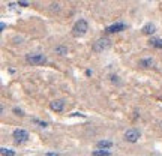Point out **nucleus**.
Segmentation results:
<instances>
[{
    "instance_id": "20e7f679",
    "label": "nucleus",
    "mask_w": 162,
    "mask_h": 156,
    "mask_svg": "<svg viewBox=\"0 0 162 156\" xmlns=\"http://www.w3.org/2000/svg\"><path fill=\"white\" fill-rule=\"evenodd\" d=\"M141 137V134H140V131L135 129V128H131L125 132V140L128 141V143H137L138 140Z\"/></svg>"
},
{
    "instance_id": "4468645a",
    "label": "nucleus",
    "mask_w": 162,
    "mask_h": 156,
    "mask_svg": "<svg viewBox=\"0 0 162 156\" xmlns=\"http://www.w3.org/2000/svg\"><path fill=\"white\" fill-rule=\"evenodd\" d=\"M0 153H2V156H15V152H12V150H9L6 147L0 149Z\"/></svg>"
},
{
    "instance_id": "39448f33",
    "label": "nucleus",
    "mask_w": 162,
    "mask_h": 156,
    "mask_svg": "<svg viewBox=\"0 0 162 156\" xmlns=\"http://www.w3.org/2000/svg\"><path fill=\"white\" fill-rule=\"evenodd\" d=\"M12 137L15 138V141L17 143H26L27 140H29V132H27L26 129H15L14 132H12Z\"/></svg>"
},
{
    "instance_id": "f257e3e1",
    "label": "nucleus",
    "mask_w": 162,
    "mask_h": 156,
    "mask_svg": "<svg viewBox=\"0 0 162 156\" xmlns=\"http://www.w3.org/2000/svg\"><path fill=\"white\" fill-rule=\"evenodd\" d=\"M87 30H89V23L86 20H83V18H80L74 24V27H72V36L81 38V36H84L87 33Z\"/></svg>"
},
{
    "instance_id": "f03ea898",
    "label": "nucleus",
    "mask_w": 162,
    "mask_h": 156,
    "mask_svg": "<svg viewBox=\"0 0 162 156\" xmlns=\"http://www.w3.org/2000/svg\"><path fill=\"white\" fill-rule=\"evenodd\" d=\"M111 47V41L108 38H99L98 41H95L92 45V50L95 53H104L105 50H108Z\"/></svg>"
},
{
    "instance_id": "dca6fc26",
    "label": "nucleus",
    "mask_w": 162,
    "mask_h": 156,
    "mask_svg": "<svg viewBox=\"0 0 162 156\" xmlns=\"http://www.w3.org/2000/svg\"><path fill=\"white\" fill-rule=\"evenodd\" d=\"M14 113L17 114V116H24V113H23L20 108H14Z\"/></svg>"
},
{
    "instance_id": "ddd939ff",
    "label": "nucleus",
    "mask_w": 162,
    "mask_h": 156,
    "mask_svg": "<svg viewBox=\"0 0 162 156\" xmlns=\"http://www.w3.org/2000/svg\"><path fill=\"white\" fill-rule=\"evenodd\" d=\"M56 54H59V56H66L68 54V48L66 47H63V45H59V47H56Z\"/></svg>"
},
{
    "instance_id": "423d86ee",
    "label": "nucleus",
    "mask_w": 162,
    "mask_h": 156,
    "mask_svg": "<svg viewBox=\"0 0 162 156\" xmlns=\"http://www.w3.org/2000/svg\"><path fill=\"white\" fill-rule=\"evenodd\" d=\"M123 30H126V24H125V23H122V21H119V23H114V24H111V26L107 27V29H105V33L111 35V33H119V32H123Z\"/></svg>"
},
{
    "instance_id": "7ed1b4c3",
    "label": "nucleus",
    "mask_w": 162,
    "mask_h": 156,
    "mask_svg": "<svg viewBox=\"0 0 162 156\" xmlns=\"http://www.w3.org/2000/svg\"><path fill=\"white\" fill-rule=\"evenodd\" d=\"M26 62L30 65H44L47 63V57L44 54H27Z\"/></svg>"
},
{
    "instance_id": "9d476101",
    "label": "nucleus",
    "mask_w": 162,
    "mask_h": 156,
    "mask_svg": "<svg viewBox=\"0 0 162 156\" xmlns=\"http://www.w3.org/2000/svg\"><path fill=\"white\" fill-rule=\"evenodd\" d=\"M141 33H143V35H153L155 33V26L153 24H146V26L141 29Z\"/></svg>"
},
{
    "instance_id": "6e6552de",
    "label": "nucleus",
    "mask_w": 162,
    "mask_h": 156,
    "mask_svg": "<svg viewBox=\"0 0 162 156\" xmlns=\"http://www.w3.org/2000/svg\"><path fill=\"white\" fill-rule=\"evenodd\" d=\"M96 147L98 149H111L113 147V141H108V140H101L96 143Z\"/></svg>"
},
{
    "instance_id": "2eb2a0df",
    "label": "nucleus",
    "mask_w": 162,
    "mask_h": 156,
    "mask_svg": "<svg viewBox=\"0 0 162 156\" xmlns=\"http://www.w3.org/2000/svg\"><path fill=\"white\" fill-rule=\"evenodd\" d=\"M33 123H36V125H39L41 128H47V123H45V122L38 120V119H33Z\"/></svg>"
},
{
    "instance_id": "9b49d317",
    "label": "nucleus",
    "mask_w": 162,
    "mask_h": 156,
    "mask_svg": "<svg viewBox=\"0 0 162 156\" xmlns=\"http://www.w3.org/2000/svg\"><path fill=\"white\" fill-rule=\"evenodd\" d=\"M150 45L153 47V48H158V50H162V39H159V38H152L150 41Z\"/></svg>"
},
{
    "instance_id": "0eeeda50",
    "label": "nucleus",
    "mask_w": 162,
    "mask_h": 156,
    "mask_svg": "<svg viewBox=\"0 0 162 156\" xmlns=\"http://www.w3.org/2000/svg\"><path fill=\"white\" fill-rule=\"evenodd\" d=\"M50 108L53 111H56V113H62L65 110V102L62 99H54V101L50 102Z\"/></svg>"
},
{
    "instance_id": "1a4fd4ad",
    "label": "nucleus",
    "mask_w": 162,
    "mask_h": 156,
    "mask_svg": "<svg viewBox=\"0 0 162 156\" xmlns=\"http://www.w3.org/2000/svg\"><path fill=\"white\" fill-rule=\"evenodd\" d=\"M113 153H111L108 149H99V150H95V152H92V156H111Z\"/></svg>"
},
{
    "instance_id": "6ab92c4d",
    "label": "nucleus",
    "mask_w": 162,
    "mask_h": 156,
    "mask_svg": "<svg viewBox=\"0 0 162 156\" xmlns=\"http://www.w3.org/2000/svg\"><path fill=\"white\" fill-rule=\"evenodd\" d=\"M48 156H59V155H57V153H56V155H54V153H48Z\"/></svg>"
},
{
    "instance_id": "a211bd4d",
    "label": "nucleus",
    "mask_w": 162,
    "mask_h": 156,
    "mask_svg": "<svg viewBox=\"0 0 162 156\" xmlns=\"http://www.w3.org/2000/svg\"><path fill=\"white\" fill-rule=\"evenodd\" d=\"M111 81H113V83H119L117 77H114V75H111Z\"/></svg>"
},
{
    "instance_id": "f3484780",
    "label": "nucleus",
    "mask_w": 162,
    "mask_h": 156,
    "mask_svg": "<svg viewBox=\"0 0 162 156\" xmlns=\"http://www.w3.org/2000/svg\"><path fill=\"white\" fill-rule=\"evenodd\" d=\"M18 5H21V6H27V2H24V0H20V2H18Z\"/></svg>"
},
{
    "instance_id": "f8f14e48",
    "label": "nucleus",
    "mask_w": 162,
    "mask_h": 156,
    "mask_svg": "<svg viewBox=\"0 0 162 156\" xmlns=\"http://www.w3.org/2000/svg\"><path fill=\"white\" fill-rule=\"evenodd\" d=\"M140 66H143V68H153L155 62L152 59H141L140 60Z\"/></svg>"
}]
</instances>
